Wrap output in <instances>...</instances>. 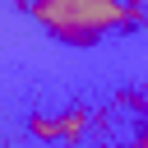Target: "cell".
Segmentation results:
<instances>
[{"label": "cell", "instance_id": "cell-1", "mask_svg": "<svg viewBox=\"0 0 148 148\" xmlns=\"http://www.w3.org/2000/svg\"><path fill=\"white\" fill-rule=\"evenodd\" d=\"M23 9L65 46H92L116 28L148 23V9L130 0H28Z\"/></svg>", "mask_w": 148, "mask_h": 148}, {"label": "cell", "instance_id": "cell-2", "mask_svg": "<svg viewBox=\"0 0 148 148\" xmlns=\"http://www.w3.org/2000/svg\"><path fill=\"white\" fill-rule=\"evenodd\" d=\"M56 125H60V143H83V134L92 125V111L88 106H65L56 116Z\"/></svg>", "mask_w": 148, "mask_h": 148}, {"label": "cell", "instance_id": "cell-3", "mask_svg": "<svg viewBox=\"0 0 148 148\" xmlns=\"http://www.w3.org/2000/svg\"><path fill=\"white\" fill-rule=\"evenodd\" d=\"M28 134L42 139V143H60V125H56V116H46V111H32V116H28Z\"/></svg>", "mask_w": 148, "mask_h": 148}, {"label": "cell", "instance_id": "cell-4", "mask_svg": "<svg viewBox=\"0 0 148 148\" xmlns=\"http://www.w3.org/2000/svg\"><path fill=\"white\" fill-rule=\"evenodd\" d=\"M116 148H148V125H143V130H139L130 143H116Z\"/></svg>", "mask_w": 148, "mask_h": 148}, {"label": "cell", "instance_id": "cell-5", "mask_svg": "<svg viewBox=\"0 0 148 148\" xmlns=\"http://www.w3.org/2000/svg\"><path fill=\"white\" fill-rule=\"evenodd\" d=\"M130 5H148V0H130Z\"/></svg>", "mask_w": 148, "mask_h": 148}, {"label": "cell", "instance_id": "cell-6", "mask_svg": "<svg viewBox=\"0 0 148 148\" xmlns=\"http://www.w3.org/2000/svg\"><path fill=\"white\" fill-rule=\"evenodd\" d=\"M18 5H28V0H18Z\"/></svg>", "mask_w": 148, "mask_h": 148}]
</instances>
